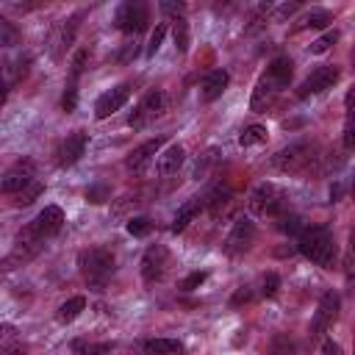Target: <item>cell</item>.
I'll return each instance as SVG.
<instances>
[{"instance_id":"cell-45","label":"cell","mask_w":355,"mask_h":355,"mask_svg":"<svg viewBox=\"0 0 355 355\" xmlns=\"http://www.w3.org/2000/svg\"><path fill=\"white\" fill-rule=\"evenodd\" d=\"M297 8H300V3H288V6H280V11H277V14H280V17H291Z\"/></svg>"},{"instance_id":"cell-4","label":"cell","mask_w":355,"mask_h":355,"mask_svg":"<svg viewBox=\"0 0 355 355\" xmlns=\"http://www.w3.org/2000/svg\"><path fill=\"white\" fill-rule=\"evenodd\" d=\"M164 111H166V94H164L161 89H150V92L136 103V108L130 111L128 125H130L133 130H141V128H147L153 119H158Z\"/></svg>"},{"instance_id":"cell-17","label":"cell","mask_w":355,"mask_h":355,"mask_svg":"<svg viewBox=\"0 0 355 355\" xmlns=\"http://www.w3.org/2000/svg\"><path fill=\"white\" fill-rule=\"evenodd\" d=\"M183 158H186V150H183L178 141L169 144V147H164V150L155 155V169H158V175H161V178L175 175V172L183 166Z\"/></svg>"},{"instance_id":"cell-47","label":"cell","mask_w":355,"mask_h":355,"mask_svg":"<svg viewBox=\"0 0 355 355\" xmlns=\"http://www.w3.org/2000/svg\"><path fill=\"white\" fill-rule=\"evenodd\" d=\"M8 100V83L3 80V75H0V105Z\"/></svg>"},{"instance_id":"cell-21","label":"cell","mask_w":355,"mask_h":355,"mask_svg":"<svg viewBox=\"0 0 355 355\" xmlns=\"http://www.w3.org/2000/svg\"><path fill=\"white\" fill-rule=\"evenodd\" d=\"M200 208H202V200L200 197H191V200H186L180 208H178V214H175V219H172V233H183L186 227H189V222L200 214Z\"/></svg>"},{"instance_id":"cell-20","label":"cell","mask_w":355,"mask_h":355,"mask_svg":"<svg viewBox=\"0 0 355 355\" xmlns=\"http://www.w3.org/2000/svg\"><path fill=\"white\" fill-rule=\"evenodd\" d=\"M291 72H294V64H291V58H288V55H277V58H272V61H269V67H266V78L275 83V89H277V92L288 86Z\"/></svg>"},{"instance_id":"cell-8","label":"cell","mask_w":355,"mask_h":355,"mask_svg":"<svg viewBox=\"0 0 355 355\" xmlns=\"http://www.w3.org/2000/svg\"><path fill=\"white\" fill-rule=\"evenodd\" d=\"M311 161H313V144H308V141H294V144L283 147V150L272 158V166L280 169V172H300V169H305Z\"/></svg>"},{"instance_id":"cell-38","label":"cell","mask_w":355,"mask_h":355,"mask_svg":"<svg viewBox=\"0 0 355 355\" xmlns=\"http://www.w3.org/2000/svg\"><path fill=\"white\" fill-rule=\"evenodd\" d=\"M205 277H208L205 272H191V275H186V277L180 280V288H183V291H194L197 286L205 283Z\"/></svg>"},{"instance_id":"cell-23","label":"cell","mask_w":355,"mask_h":355,"mask_svg":"<svg viewBox=\"0 0 355 355\" xmlns=\"http://www.w3.org/2000/svg\"><path fill=\"white\" fill-rule=\"evenodd\" d=\"M144 355H180L183 352V341L178 338H150L141 344Z\"/></svg>"},{"instance_id":"cell-15","label":"cell","mask_w":355,"mask_h":355,"mask_svg":"<svg viewBox=\"0 0 355 355\" xmlns=\"http://www.w3.org/2000/svg\"><path fill=\"white\" fill-rule=\"evenodd\" d=\"M128 97H130V83H119V86L108 89L105 94L97 97V103H94V116H97V119L111 116L114 111H119V108L128 103Z\"/></svg>"},{"instance_id":"cell-35","label":"cell","mask_w":355,"mask_h":355,"mask_svg":"<svg viewBox=\"0 0 355 355\" xmlns=\"http://www.w3.org/2000/svg\"><path fill=\"white\" fill-rule=\"evenodd\" d=\"M277 291H280V277L275 272H266L263 280H261V294L263 297H277Z\"/></svg>"},{"instance_id":"cell-36","label":"cell","mask_w":355,"mask_h":355,"mask_svg":"<svg viewBox=\"0 0 355 355\" xmlns=\"http://www.w3.org/2000/svg\"><path fill=\"white\" fill-rule=\"evenodd\" d=\"M75 105H78V86L75 83H67L64 86V97H61V108L69 114V111H75Z\"/></svg>"},{"instance_id":"cell-18","label":"cell","mask_w":355,"mask_h":355,"mask_svg":"<svg viewBox=\"0 0 355 355\" xmlns=\"http://www.w3.org/2000/svg\"><path fill=\"white\" fill-rule=\"evenodd\" d=\"M227 83H230V72H227V69H211V72L205 75L202 86H200L202 100H205V103L219 100V97H222V92L227 89Z\"/></svg>"},{"instance_id":"cell-27","label":"cell","mask_w":355,"mask_h":355,"mask_svg":"<svg viewBox=\"0 0 355 355\" xmlns=\"http://www.w3.org/2000/svg\"><path fill=\"white\" fill-rule=\"evenodd\" d=\"M169 22H172V39H175L178 53H186L189 50V22H186V17L175 14Z\"/></svg>"},{"instance_id":"cell-5","label":"cell","mask_w":355,"mask_h":355,"mask_svg":"<svg viewBox=\"0 0 355 355\" xmlns=\"http://www.w3.org/2000/svg\"><path fill=\"white\" fill-rule=\"evenodd\" d=\"M150 22V6L141 3V0H125L116 6V14H114V25L122 31V33H141Z\"/></svg>"},{"instance_id":"cell-6","label":"cell","mask_w":355,"mask_h":355,"mask_svg":"<svg viewBox=\"0 0 355 355\" xmlns=\"http://www.w3.org/2000/svg\"><path fill=\"white\" fill-rule=\"evenodd\" d=\"M42 247H44V239L31 227V222L17 233V239H14V250H11V255L3 261V266H22V263H28L31 258H36L39 252H42Z\"/></svg>"},{"instance_id":"cell-43","label":"cell","mask_w":355,"mask_h":355,"mask_svg":"<svg viewBox=\"0 0 355 355\" xmlns=\"http://www.w3.org/2000/svg\"><path fill=\"white\" fill-rule=\"evenodd\" d=\"M322 355H341V347H338V341H333V338H324V341H322Z\"/></svg>"},{"instance_id":"cell-19","label":"cell","mask_w":355,"mask_h":355,"mask_svg":"<svg viewBox=\"0 0 355 355\" xmlns=\"http://www.w3.org/2000/svg\"><path fill=\"white\" fill-rule=\"evenodd\" d=\"M275 94H277L275 83H272L266 75H261V78H258V83H255V89H252V97H250V111H255V114L266 111V108L272 105Z\"/></svg>"},{"instance_id":"cell-7","label":"cell","mask_w":355,"mask_h":355,"mask_svg":"<svg viewBox=\"0 0 355 355\" xmlns=\"http://www.w3.org/2000/svg\"><path fill=\"white\" fill-rule=\"evenodd\" d=\"M33 180H36V161L33 158H19V161H14L3 172V178H0V194H11L14 197L17 191H22Z\"/></svg>"},{"instance_id":"cell-46","label":"cell","mask_w":355,"mask_h":355,"mask_svg":"<svg viewBox=\"0 0 355 355\" xmlns=\"http://www.w3.org/2000/svg\"><path fill=\"white\" fill-rule=\"evenodd\" d=\"M0 355H25V349H19V347H3L0 344Z\"/></svg>"},{"instance_id":"cell-39","label":"cell","mask_w":355,"mask_h":355,"mask_svg":"<svg viewBox=\"0 0 355 355\" xmlns=\"http://www.w3.org/2000/svg\"><path fill=\"white\" fill-rule=\"evenodd\" d=\"M269 355H294V344H291V341H286V338H277Z\"/></svg>"},{"instance_id":"cell-37","label":"cell","mask_w":355,"mask_h":355,"mask_svg":"<svg viewBox=\"0 0 355 355\" xmlns=\"http://www.w3.org/2000/svg\"><path fill=\"white\" fill-rule=\"evenodd\" d=\"M108 194H111V191H108V186H103V183L86 189V200H89V202H105Z\"/></svg>"},{"instance_id":"cell-34","label":"cell","mask_w":355,"mask_h":355,"mask_svg":"<svg viewBox=\"0 0 355 355\" xmlns=\"http://www.w3.org/2000/svg\"><path fill=\"white\" fill-rule=\"evenodd\" d=\"M164 36H166V22H158L155 31L150 33V42H147V55H155L158 47L164 44Z\"/></svg>"},{"instance_id":"cell-25","label":"cell","mask_w":355,"mask_h":355,"mask_svg":"<svg viewBox=\"0 0 355 355\" xmlns=\"http://www.w3.org/2000/svg\"><path fill=\"white\" fill-rule=\"evenodd\" d=\"M75 355H108L114 349L111 341H86V338H75L72 341Z\"/></svg>"},{"instance_id":"cell-22","label":"cell","mask_w":355,"mask_h":355,"mask_svg":"<svg viewBox=\"0 0 355 355\" xmlns=\"http://www.w3.org/2000/svg\"><path fill=\"white\" fill-rule=\"evenodd\" d=\"M78 19H80V14H75V17H69V19H64L61 25H58V33H55V39H53V55L58 58L61 55V50H67L69 44H72V39H75V31H78Z\"/></svg>"},{"instance_id":"cell-32","label":"cell","mask_w":355,"mask_h":355,"mask_svg":"<svg viewBox=\"0 0 355 355\" xmlns=\"http://www.w3.org/2000/svg\"><path fill=\"white\" fill-rule=\"evenodd\" d=\"M336 42H338V31H324L316 42H311V47H308V50H311L313 55H322V53H327Z\"/></svg>"},{"instance_id":"cell-40","label":"cell","mask_w":355,"mask_h":355,"mask_svg":"<svg viewBox=\"0 0 355 355\" xmlns=\"http://www.w3.org/2000/svg\"><path fill=\"white\" fill-rule=\"evenodd\" d=\"M344 147L352 150L355 147V130H352V116H347V125H344Z\"/></svg>"},{"instance_id":"cell-44","label":"cell","mask_w":355,"mask_h":355,"mask_svg":"<svg viewBox=\"0 0 355 355\" xmlns=\"http://www.w3.org/2000/svg\"><path fill=\"white\" fill-rule=\"evenodd\" d=\"M17 336V327L14 324H0V341H11Z\"/></svg>"},{"instance_id":"cell-14","label":"cell","mask_w":355,"mask_h":355,"mask_svg":"<svg viewBox=\"0 0 355 355\" xmlns=\"http://www.w3.org/2000/svg\"><path fill=\"white\" fill-rule=\"evenodd\" d=\"M161 147H164V139L161 136H155V139H147V141H141L139 147H133L130 150V155L125 158V166H128V172H133V175H139V172H144L147 169V164L161 153Z\"/></svg>"},{"instance_id":"cell-3","label":"cell","mask_w":355,"mask_h":355,"mask_svg":"<svg viewBox=\"0 0 355 355\" xmlns=\"http://www.w3.org/2000/svg\"><path fill=\"white\" fill-rule=\"evenodd\" d=\"M247 208H250V214H255V216H277V214H283V208H286V194H283L280 186L263 180V183H258V186L252 189V194H250V200H247Z\"/></svg>"},{"instance_id":"cell-31","label":"cell","mask_w":355,"mask_h":355,"mask_svg":"<svg viewBox=\"0 0 355 355\" xmlns=\"http://www.w3.org/2000/svg\"><path fill=\"white\" fill-rule=\"evenodd\" d=\"M42 191H44V183H42V180H33V183H28L22 191L14 194V205H31Z\"/></svg>"},{"instance_id":"cell-11","label":"cell","mask_w":355,"mask_h":355,"mask_svg":"<svg viewBox=\"0 0 355 355\" xmlns=\"http://www.w3.org/2000/svg\"><path fill=\"white\" fill-rule=\"evenodd\" d=\"M166 269H169V250L164 244L147 247L144 255H141V277H144V283L161 280L166 275Z\"/></svg>"},{"instance_id":"cell-2","label":"cell","mask_w":355,"mask_h":355,"mask_svg":"<svg viewBox=\"0 0 355 355\" xmlns=\"http://www.w3.org/2000/svg\"><path fill=\"white\" fill-rule=\"evenodd\" d=\"M297 250L316 266H324L330 269L333 261H336V241H333V233L324 227V225H308L300 230L297 236Z\"/></svg>"},{"instance_id":"cell-26","label":"cell","mask_w":355,"mask_h":355,"mask_svg":"<svg viewBox=\"0 0 355 355\" xmlns=\"http://www.w3.org/2000/svg\"><path fill=\"white\" fill-rule=\"evenodd\" d=\"M327 22H333L330 11H324V8H311L308 14H302V17L297 19V31H305V28H324Z\"/></svg>"},{"instance_id":"cell-1","label":"cell","mask_w":355,"mask_h":355,"mask_svg":"<svg viewBox=\"0 0 355 355\" xmlns=\"http://www.w3.org/2000/svg\"><path fill=\"white\" fill-rule=\"evenodd\" d=\"M78 269L89 288L103 291L116 269V258L108 247H86L78 252Z\"/></svg>"},{"instance_id":"cell-33","label":"cell","mask_w":355,"mask_h":355,"mask_svg":"<svg viewBox=\"0 0 355 355\" xmlns=\"http://www.w3.org/2000/svg\"><path fill=\"white\" fill-rule=\"evenodd\" d=\"M125 227H128L130 236H147V233L153 230V219H150V216H133Z\"/></svg>"},{"instance_id":"cell-30","label":"cell","mask_w":355,"mask_h":355,"mask_svg":"<svg viewBox=\"0 0 355 355\" xmlns=\"http://www.w3.org/2000/svg\"><path fill=\"white\" fill-rule=\"evenodd\" d=\"M19 39H22L19 28L0 14V47H14V44H19Z\"/></svg>"},{"instance_id":"cell-12","label":"cell","mask_w":355,"mask_h":355,"mask_svg":"<svg viewBox=\"0 0 355 355\" xmlns=\"http://www.w3.org/2000/svg\"><path fill=\"white\" fill-rule=\"evenodd\" d=\"M338 308H341V297L336 291H324L322 300H319V305H316L313 322H311V336H324L327 327L336 322Z\"/></svg>"},{"instance_id":"cell-41","label":"cell","mask_w":355,"mask_h":355,"mask_svg":"<svg viewBox=\"0 0 355 355\" xmlns=\"http://www.w3.org/2000/svg\"><path fill=\"white\" fill-rule=\"evenodd\" d=\"M250 297H252V291H250V286H241L236 294H233V300H230V305L236 308V305H241V302H250Z\"/></svg>"},{"instance_id":"cell-24","label":"cell","mask_w":355,"mask_h":355,"mask_svg":"<svg viewBox=\"0 0 355 355\" xmlns=\"http://www.w3.org/2000/svg\"><path fill=\"white\" fill-rule=\"evenodd\" d=\"M83 311H86V300H83V297H69L67 302H61V305H58L55 319H58L61 324H69V322H75Z\"/></svg>"},{"instance_id":"cell-29","label":"cell","mask_w":355,"mask_h":355,"mask_svg":"<svg viewBox=\"0 0 355 355\" xmlns=\"http://www.w3.org/2000/svg\"><path fill=\"white\" fill-rule=\"evenodd\" d=\"M275 219H277V222H275V227H277L280 233H288V236H300V230L305 227V225H302V219H300L297 214H286V211H283V214H277Z\"/></svg>"},{"instance_id":"cell-16","label":"cell","mask_w":355,"mask_h":355,"mask_svg":"<svg viewBox=\"0 0 355 355\" xmlns=\"http://www.w3.org/2000/svg\"><path fill=\"white\" fill-rule=\"evenodd\" d=\"M31 227H33L42 239H50V236H55V233L64 227V211H61L58 205H44V208L36 214V219L31 222Z\"/></svg>"},{"instance_id":"cell-10","label":"cell","mask_w":355,"mask_h":355,"mask_svg":"<svg viewBox=\"0 0 355 355\" xmlns=\"http://www.w3.org/2000/svg\"><path fill=\"white\" fill-rule=\"evenodd\" d=\"M338 67H333V64H322V67H316L302 83H300V89H297V97H311V94H322V92H327V89H333L336 86V80H338Z\"/></svg>"},{"instance_id":"cell-9","label":"cell","mask_w":355,"mask_h":355,"mask_svg":"<svg viewBox=\"0 0 355 355\" xmlns=\"http://www.w3.org/2000/svg\"><path fill=\"white\" fill-rule=\"evenodd\" d=\"M252 239H255V222H252L250 216H241V219L233 222V227H230V233H227L222 250H225V255H230V258L244 255V252L250 250Z\"/></svg>"},{"instance_id":"cell-28","label":"cell","mask_w":355,"mask_h":355,"mask_svg":"<svg viewBox=\"0 0 355 355\" xmlns=\"http://www.w3.org/2000/svg\"><path fill=\"white\" fill-rule=\"evenodd\" d=\"M266 128L263 125H247L241 133H239V144L241 147H255V144H263L266 141Z\"/></svg>"},{"instance_id":"cell-13","label":"cell","mask_w":355,"mask_h":355,"mask_svg":"<svg viewBox=\"0 0 355 355\" xmlns=\"http://www.w3.org/2000/svg\"><path fill=\"white\" fill-rule=\"evenodd\" d=\"M86 147H89V133H83V130L67 133V139H61V144H58V150H55V164H58V166H72V164H78L80 155L86 153Z\"/></svg>"},{"instance_id":"cell-42","label":"cell","mask_w":355,"mask_h":355,"mask_svg":"<svg viewBox=\"0 0 355 355\" xmlns=\"http://www.w3.org/2000/svg\"><path fill=\"white\" fill-rule=\"evenodd\" d=\"M158 8H161L164 14H172V17H175V14H183V11H186V6H183V3H169V0H164V3L158 6Z\"/></svg>"}]
</instances>
